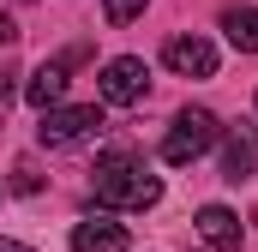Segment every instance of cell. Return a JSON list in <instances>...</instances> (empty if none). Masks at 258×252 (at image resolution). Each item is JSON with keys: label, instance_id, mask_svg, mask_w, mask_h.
<instances>
[{"label": "cell", "instance_id": "1", "mask_svg": "<svg viewBox=\"0 0 258 252\" xmlns=\"http://www.w3.org/2000/svg\"><path fill=\"white\" fill-rule=\"evenodd\" d=\"M90 192H96L102 210H150V204H162V180H156L132 150H108V156H96Z\"/></svg>", "mask_w": 258, "mask_h": 252}, {"label": "cell", "instance_id": "2", "mask_svg": "<svg viewBox=\"0 0 258 252\" xmlns=\"http://www.w3.org/2000/svg\"><path fill=\"white\" fill-rule=\"evenodd\" d=\"M216 114L210 108H180L174 114V126H168V138H162V162H174V168H186V162H198L210 144H216Z\"/></svg>", "mask_w": 258, "mask_h": 252}, {"label": "cell", "instance_id": "3", "mask_svg": "<svg viewBox=\"0 0 258 252\" xmlns=\"http://www.w3.org/2000/svg\"><path fill=\"white\" fill-rule=\"evenodd\" d=\"M96 90H102V102H108V108H138V102L150 96V66L138 60V54H120V60L102 66Z\"/></svg>", "mask_w": 258, "mask_h": 252}, {"label": "cell", "instance_id": "4", "mask_svg": "<svg viewBox=\"0 0 258 252\" xmlns=\"http://www.w3.org/2000/svg\"><path fill=\"white\" fill-rule=\"evenodd\" d=\"M96 126H102V108H96V102H72V108H48L42 126H36V138H42L48 150H66V144H84Z\"/></svg>", "mask_w": 258, "mask_h": 252}, {"label": "cell", "instance_id": "5", "mask_svg": "<svg viewBox=\"0 0 258 252\" xmlns=\"http://www.w3.org/2000/svg\"><path fill=\"white\" fill-rule=\"evenodd\" d=\"M162 60H168V72H180V78H210L216 72V42L210 36H168Z\"/></svg>", "mask_w": 258, "mask_h": 252}, {"label": "cell", "instance_id": "6", "mask_svg": "<svg viewBox=\"0 0 258 252\" xmlns=\"http://www.w3.org/2000/svg\"><path fill=\"white\" fill-rule=\"evenodd\" d=\"M258 174V126H228V138H222V180H252Z\"/></svg>", "mask_w": 258, "mask_h": 252}, {"label": "cell", "instance_id": "7", "mask_svg": "<svg viewBox=\"0 0 258 252\" xmlns=\"http://www.w3.org/2000/svg\"><path fill=\"white\" fill-rule=\"evenodd\" d=\"M192 228L204 234V246H216V252H246V234H240V216H234L228 204H204Z\"/></svg>", "mask_w": 258, "mask_h": 252}, {"label": "cell", "instance_id": "8", "mask_svg": "<svg viewBox=\"0 0 258 252\" xmlns=\"http://www.w3.org/2000/svg\"><path fill=\"white\" fill-rule=\"evenodd\" d=\"M72 252H126V222L114 216H84L72 228Z\"/></svg>", "mask_w": 258, "mask_h": 252}, {"label": "cell", "instance_id": "9", "mask_svg": "<svg viewBox=\"0 0 258 252\" xmlns=\"http://www.w3.org/2000/svg\"><path fill=\"white\" fill-rule=\"evenodd\" d=\"M24 96H30V108H60V96H66V60H42L36 72H30V84H24Z\"/></svg>", "mask_w": 258, "mask_h": 252}, {"label": "cell", "instance_id": "10", "mask_svg": "<svg viewBox=\"0 0 258 252\" xmlns=\"http://www.w3.org/2000/svg\"><path fill=\"white\" fill-rule=\"evenodd\" d=\"M222 30L240 54H258V6H228L222 12Z\"/></svg>", "mask_w": 258, "mask_h": 252}, {"label": "cell", "instance_id": "11", "mask_svg": "<svg viewBox=\"0 0 258 252\" xmlns=\"http://www.w3.org/2000/svg\"><path fill=\"white\" fill-rule=\"evenodd\" d=\"M12 192H18V198H36V192H42V168H36L30 156L12 168Z\"/></svg>", "mask_w": 258, "mask_h": 252}, {"label": "cell", "instance_id": "12", "mask_svg": "<svg viewBox=\"0 0 258 252\" xmlns=\"http://www.w3.org/2000/svg\"><path fill=\"white\" fill-rule=\"evenodd\" d=\"M150 0H102V12H108V24H132L138 12H144Z\"/></svg>", "mask_w": 258, "mask_h": 252}, {"label": "cell", "instance_id": "13", "mask_svg": "<svg viewBox=\"0 0 258 252\" xmlns=\"http://www.w3.org/2000/svg\"><path fill=\"white\" fill-rule=\"evenodd\" d=\"M12 42H18V24H12V18L0 12V48H12Z\"/></svg>", "mask_w": 258, "mask_h": 252}, {"label": "cell", "instance_id": "14", "mask_svg": "<svg viewBox=\"0 0 258 252\" xmlns=\"http://www.w3.org/2000/svg\"><path fill=\"white\" fill-rule=\"evenodd\" d=\"M0 252H36V246H24V240H6V234H0Z\"/></svg>", "mask_w": 258, "mask_h": 252}, {"label": "cell", "instance_id": "15", "mask_svg": "<svg viewBox=\"0 0 258 252\" xmlns=\"http://www.w3.org/2000/svg\"><path fill=\"white\" fill-rule=\"evenodd\" d=\"M6 96H12V84H6V78H0V108H6Z\"/></svg>", "mask_w": 258, "mask_h": 252}]
</instances>
